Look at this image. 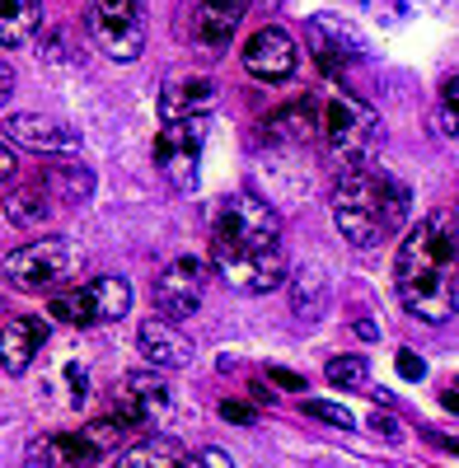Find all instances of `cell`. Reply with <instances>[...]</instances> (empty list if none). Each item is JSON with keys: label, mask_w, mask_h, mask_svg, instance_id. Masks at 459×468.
<instances>
[{"label": "cell", "mask_w": 459, "mask_h": 468, "mask_svg": "<svg viewBox=\"0 0 459 468\" xmlns=\"http://www.w3.org/2000/svg\"><path fill=\"white\" fill-rule=\"evenodd\" d=\"M454 258H459V234H454Z\"/></svg>", "instance_id": "cell-40"}, {"label": "cell", "mask_w": 459, "mask_h": 468, "mask_svg": "<svg viewBox=\"0 0 459 468\" xmlns=\"http://www.w3.org/2000/svg\"><path fill=\"white\" fill-rule=\"evenodd\" d=\"M315 145L324 150L328 169L342 178L347 169L370 165V154L379 150V117L366 99L342 94V90H319V132Z\"/></svg>", "instance_id": "cell-4"}, {"label": "cell", "mask_w": 459, "mask_h": 468, "mask_svg": "<svg viewBox=\"0 0 459 468\" xmlns=\"http://www.w3.org/2000/svg\"><path fill=\"white\" fill-rule=\"evenodd\" d=\"M295 61H300L295 57V37L286 28H277V24L258 28L244 43V70L253 75V80H262V85H286L295 75Z\"/></svg>", "instance_id": "cell-11"}, {"label": "cell", "mask_w": 459, "mask_h": 468, "mask_svg": "<svg viewBox=\"0 0 459 468\" xmlns=\"http://www.w3.org/2000/svg\"><path fill=\"white\" fill-rule=\"evenodd\" d=\"M136 346H141V356L160 370H178V366L193 361V342H187L169 319H145L136 328Z\"/></svg>", "instance_id": "cell-17"}, {"label": "cell", "mask_w": 459, "mask_h": 468, "mask_svg": "<svg viewBox=\"0 0 459 468\" xmlns=\"http://www.w3.org/2000/svg\"><path fill=\"white\" fill-rule=\"evenodd\" d=\"M394 366H399V375H403V379H422V375H427V366L417 361V351H399Z\"/></svg>", "instance_id": "cell-31"}, {"label": "cell", "mask_w": 459, "mask_h": 468, "mask_svg": "<svg viewBox=\"0 0 459 468\" xmlns=\"http://www.w3.org/2000/svg\"><path fill=\"white\" fill-rule=\"evenodd\" d=\"M85 28L108 61L127 66L145 52V0H90Z\"/></svg>", "instance_id": "cell-7"}, {"label": "cell", "mask_w": 459, "mask_h": 468, "mask_svg": "<svg viewBox=\"0 0 459 468\" xmlns=\"http://www.w3.org/2000/svg\"><path fill=\"white\" fill-rule=\"evenodd\" d=\"M408 207H412V187L379 165L347 169L333 187V220L357 249H375L394 239L408 225Z\"/></svg>", "instance_id": "cell-3"}, {"label": "cell", "mask_w": 459, "mask_h": 468, "mask_svg": "<svg viewBox=\"0 0 459 468\" xmlns=\"http://www.w3.org/2000/svg\"><path fill=\"white\" fill-rule=\"evenodd\" d=\"M48 342V324L43 319H15L5 333H0V370L5 375H24L33 361H37V351H43Z\"/></svg>", "instance_id": "cell-18"}, {"label": "cell", "mask_w": 459, "mask_h": 468, "mask_svg": "<svg viewBox=\"0 0 459 468\" xmlns=\"http://www.w3.org/2000/svg\"><path fill=\"white\" fill-rule=\"evenodd\" d=\"M304 412H310L315 421H333V426H342V431H347V426H352V412H347V408H337V403H324V399H304Z\"/></svg>", "instance_id": "cell-28"}, {"label": "cell", "mask_w": 459, "mask_h": 468, "mask_svg": "<svg viewBox=\"0 0 459 468\" xmlns=\"http://www.w3.org/2000/svg\"><path fill=\"white\" fill-rule=\"evenodd\" d=\"M52 388H61V394H57L61 412H80V408L94 403V375H90L85 351H61V361L48 370V394H52Z\"/></svg>", "instance_id": "cell-16"}, {"label": "cell", "mask_w": 459, "mask_h": 468, "mask_svg": "<svg viewBox=\"0 0 459 468\" xmlns=\"http://www.w3.org/2000/svg\"><path fill=\"white\" fill-rule=\"evenodd\" d=\"M454 271H459V258H454L450 220L432 216L422 225H412L399 244V258H394L399 304L422 324H445L454 314V300H459Z\"/></svg>", "instance_id": "cell-2"}, {"label": "cell", "mask_w": 459, "mask_h": 468, "mask_svg": "<svg viewBox=\"0 0 459 468\" xmlns=\"http://www.w3.org/2000/svg\"><path fill=\"white\" fill-rule=\"evenodd\" d=\"M441 408H445V412H459V388H450V394H441Z\"/></svg>", "instance_id": "cell-38"}, {"label": "cell", "mask_w": 459, "mask_h": 468, "mask_svg": "<svg viewBox=\"0 0 459 468\" xmlns=\"http://www.w3.org/2000/svg\"><path fill=\"white\" fill-rule=\"evenodd\" d=\"M258 132H262V141H272V145H315V132H319V94H304V99L277 108Z\"/></svg>", "instance_id": "cell-15"}, {"label": "cell", "mask_w": 459, "mask_h": 468, "mask_svg": "<svg viewBox=\"0 0 459 468\" xmlns=\"http://www.w3.org/2000/svg\"><path fill=\"white\" fill-rule=\"evenodd\" d=\"M304 37H310V52H315L319 70H328V75H342L347 66H357V61H361V43H357V33H352L347 24H342V19H333V15L310 19Z\"/></svg>", "instance_id": "cell-13"}, {"label": "cell", "mask_w": 459, "mask_h": 468, "mask_svg": "<svg viewBox=\"0 0 459 468\" xmlns=\"http://www.w3.org/2000/svg\"><path fill=\"white\" fill-rule=\"evenodd\" d=\"M37 454H43L48 468H94L99 450L85 441V431H52L37 441Z\"/></svg>", "instance_id": "cell-24"}, {"label": "cell", "mask_w": 459, "mask_h": 468, "mask_svg": "<svg viewBox=\"0 0 459 468\" xmlns=\"http://www.w3.org/2000/svg\"><path fill=\"white\" fill-rule=\"evenodd\" d=\"M370 426H375V431L385 436V441H403V421H394V417H375Z\"/></svg>", "instance_id": "cell-32"}, {"label": "cell", "mask_w": 459, "mask_h": 468, "mask_svg": "<svg viewBox=\"0 0 459 468\" xmlns=\"http://www.w3.org/2000/svg\"><path fill=\"white\" fill-rule=\"evenodd\" d=\"M127 309H132V286L123 277H90L57 291L48 314L66 328H103V324L127 319Z\"/></svg>", "instance_id": "cell-6"}, {"label": "cell", "mask_w": 459, "mask_h": 468, "mask_svg": "<svg viewBox=\"0 0 459 468\" xmlns=\"http://www.w3.org/2000/svg\"><path fill=\"white\" fill-rule=\"evenodd\" d=\"M178 468H235V463H230L225 450H197L193 459H183Z\"/></svg>", "instance_id": "cell-30"}, {"label": "cell", "mask_w": 459, "mask_h": 468, "mask_svg": "<svg viewBox=\"0 0 459 468\" xmlns=\"http://www.w3.org/2000/svg\"><path fill=\"white\" fill-rule=\"evenodd\" d=\"M432 132L441 141H459V70L441 85L436 94V108H432Z\"/></svg>", "instance_id": "cell-26"}, {"label": "cell", "mask_w": 459, "mask_h": 468, "mask_svg": "<svg viewBox=\"0 0 459 468\" xmlns=\"http://www.w3.org/2000/svg\"><path fill=\"white\" fill-rule=\"evenodd\" d=\"M432 445L445 450V454H459V436H432Z\"/></svg>", "instance_id": "cell-36"}, {"label": "cell", "mask_w": 459, "mask_h": 468, "mask_svg": "<svg viewBox=\"0 0 459 468\" xmlns=\"http://www.w3.org/2000/svg\"><path fill=\"white\" fill-rule=\"evenodd\" d=\"M272 384H277V388H291V394H300V388H304V379H300L295 370H282V366L272 370Z\"/></svg>", "instance_id": "cell-33"}, {"label": "cell", "mask_w": 459, "mask_h": 468, "mask_svg": "<svg viewBox=\"0 0 459 468\" xmlns=\"http://www.w3.org/2000/svg\"><path fill=\"white\" fill-rule=\"evenodd\" d=\"M37 183L48 187V197L57 202V207H80V202H90L94 197V174L85 169V165H48L43 174H37Z\"/></svg>", "instance_id": "cell-20"}, {"label": "cell", "mask_w": 459, "mask_h": 468, "mask_svg": "<svg viewBox=\"0 0 459 468\" xmlns=\"http://www.w3.org/2000/svg\"><path fill=\"white\" fill-rule=\"evenodd\" d=\"M174 408V394H169V384L155 375V370H136L118 384V394H112V417H118L127 431H145V426H155L165 421Z\"/></svg>", "instance_id": "cell-9"}, {"label": "cell", "mask_w": 459, "mask_h": 468, "mask_svg": "<svg viewBox=\"0 0 459 468\" xmlns=\"http://www.w3.org/2000/svg\"><path fill=\"white\" fill-rule=\"evenodd\" d=\"M10 94H15V70H10L5 61H0V108L10 103Z\"/></svg>", "instance_id": "cell-34"}, {"label": "cell", "mask_w": 459, "mask_h": 468, "mask_svg": "<svg viewBox=\"0 0 459 468\" xmlns=\"http://www.w3.org/2000/svg\"><path fill=\"white\" fill-rule=\"evenodd\" d=\"M211 267L235 286L267 295L286 282L282 220L258 192H230L211 207Z\"/></svg>", "instance_id": "cell-1"}, {"label": "cell", "mask_w": 459, "mask_h": 468, "mask_svg": "<svg viewBox=\"0 0 459 468\" xmlns=\"http://www.w3.org/2000/svg\"><path fill=\"white\" fill-rule=\"evenodd\" d=\"M249 5H262V10H272V5H277V0H249Z\"/></svg>", "instance_id": "cell-39"}, {"label": "cell", "mask_w": 459, "mask_h": 468, "mask_svg": "<svg viewBox=\"0 0 459 468\" xmlns=\"http://www.w3.org/2000/svg\"><path fill=\"white\" fill-rule=\"evenodd\" d=\"M85 267V249L66 239V234H52V239H33L24 249H15L5 258V282L24 295H48V291H66V282H75V271Z\"/></svg>", "instance_id": "cell-5"}, {"label": "cell", "mask_w": 459, "mask_h": 468, "mask_svg": "<svg viewBox=\"0 0 459 468\" xmlns=\"http://www.w3.org/2000/svg\"><path fill=\"white\" fill-rule=\"evenodd\" d=\"M178 463H183V441L174 431H150L145 441L123 450V459L112 468H178Z\"/></svg>", "instance_id": "cell-22"}, {"label": "cell", "mask_w": 459, "mask_h": 468, "mask_svg": "<svg viewBox=\"0 0 459 468\" xmlns=\"http://www.w3.org/2000/svg\"><path fill=\"white\" fill-rule=\"evenodd\" d=\"M324 304H328V277L319 267H295V277H291V309H295V319H319L324 314Z\"/></svg>", "instance_id": "cell-25"}, {"label": "cell", "mask_w": 459, "mask_h": 468, "mask_svg": "<svg viewBox=\"0 0 459 468\" xmlns=\"http://www.w3.org/2000/svg\"><path fill=\"white\" fill-rule=\"evenodd\" d=\"M202 145H207V122H202V117H187V122H165V132L155 136V165H160V174H165L178 192H193V187H197Z\"/></svg>", "instance_id": "cell-8"}, {"label": "cell", "mask_w": 459, "mask_h": 468, "mask_svg": "<svg viewBox=\"0 0 459 468\" xmlns=\"http://www.w3.org/2000/svg\"><path fill=\"white\" fill-rule=\"evenodd\" d=\"M5 136L24 150H37V154H57V150H75L80 145V136H75L66 122H57V117L48 112H15L5 117Z\"/></svg>", "instance_id": "cell-14"}, {"label": "cell", "mask_w": 459, "mask_h": 468, "mask_svg": "<svg viewBox=\"0 0 459 468\" xmlns=\"http://www.w3.org/2000/svg\"><path fill=\"white\" fill-rule=\"evenodd\" d=\"M352 328H357V333H361V337H366V342H375V337H379V328H375V324H370V319H357V324H352Z\"/></svg>", "instance_id": "cell-37"}, {"label": "cell", "mask_w": 459, "mask_h": 468, "mask_svg": "<svg viewBox=\"0 0 459 468\" xmlns=\"http://www.w3.org/2000/svg\"><path fill=\"white\" fill-rule=\"evenodd\" d=\"M150 295H155L160 319H169V324L193 319L197 309H202V295H207V262L202 258H174L155 277Z\"/></svg>", "instance_id": "cell-10"}, {"label": "cell", "mask_w": 459, "mask_h": 468, "mask_svg": "<svg viewBox=\"0 0 459 468\" xmlns=\"http://www.w3.org/2000/svg\"><path fill=\"white\" fill-rule=\"evenodd\" d=\"M249 15V0H202L197 5V19H193V33L207 52H220L230 37H235L240 19Z\"/></svg>", "instance_id": "cell-19"}, {"label": "cell", "mask_w": 459, "mask_h": 468, "mask_svg": "<svg viewBox=\"0 0 459 468\" xmlns=\"http://www.w3.org/2000/svg\"><path fill=\"white\" fill-rule=\"evenodd\" d=\"M57 211V202L48 197V187L43 183H19V187H10V197L0 202V216H5L10 225H19V229H33V225H43L48 216Z\"/></svg>", "instance_id": "cell-21"}, {"label": "cell", "mask_w": 459, "mask_h": 468, "mask_svg": "<svg viewBox=\"0 0 459 468\" xmlns=\"http://www.w3.org/2000/svg\"><path fill=\"white\" fill-rule=\"evenodd\" d=\"M220 417L235 421V426H253V421H258V408H253V403H240V399H225V403H220Z\"/></svg>", "instance_id": "cell-29"}, {"label": "cell", "mask_w": 459, "mask_h": 468, "mask_svg": "<svg viewBox=\"0 0 459 468\" xmlns=\"http://www.w3.org/2000/svg\"><path fill=\"white\" fill-rule=\"evenodd\" d=\"M43 28V0H0V48H24Z\"/></svg>", "instance_id": "cell-23"}, {"label": "cell", "mask_w": 459, "mask_h": 468, "mask_svg": "<svg viewBox=\"0 0 459 468\" xmlns=\"http://www.w3.org/2000/svg\"><path fill=\"white\" fill-rule=\"evenodd\" d=\"M10 174H15V150L0 141V178H10Z\"/></svg>", "instance_id": "cell-35"}, {"label": "cell", "mask_w": 459, "mask_h": 468, "mask_svg": "<svg viewBox=\"0 0 459 468\" xmlns=\"http://www.w3.org/2000/svg\"><path fill=\"white\" fill-rule=\"evenodd\" d=\"M220 90L207 70H169L160 80V112L165 122H187V117H207L216 108Z\"/></svg>", "instance_id": "cell-12"}, {"label": "cell", "mask_w": 459, "mask_h": 468, "mask_svg": "<svg viewBox=\"0 0 459 468\" xmlns=\"http://www.w3.org/2000/svg\"><path fill=\"white\" fill-rule=\"evenodd\" d=\"M324 375H328V384H337V388H361V384L370 379V361H366V356H333V361L324 366Z\"/></svg>", "instance_id": "cell-27"}]
</instances>
